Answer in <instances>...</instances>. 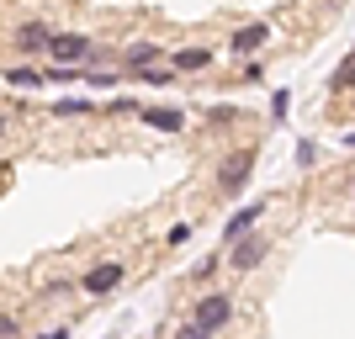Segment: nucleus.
I'll use <instances>...</instances> for the list:
<instances>
[{
    "label": "nucleus",
    "mask_w": 355,
    "mask_h": 339,
    "mask_svg": "<svg viewBox=\"0 0 355 339\" xmlns=\"http://www.w3.org/2000/svg\"><path fill=\"white\" fill-rule=\"evenodd\" d=\"M191 324L207 329V334H223V329L234 324V292H202L191 308Z\"/></svg>",
    "instance_id": "f257e3e1"
},
{
    "label": "nucleus",
    "mask_w": 355,
    "mask_h": 339,
    "mask_svg": "<svg viewBox=\"0 0 355 339\" xmlns=\"http://www.w3.org/2000/svg\"><path fill=\"white\" fill-rule=\"evenodd\" d=\"M266 254H270V238H266V234H250V238H239V244H228L223 266L234 270V276H244V270H254Z\"/></svg>",
    "instance_id": "f03ea898"
},
{
    "label": "nucleus",
    "mask_w": 355,
    "mask_h": 339,
    "mask_svg": "<svg viewBox=\"0 0 355 339\" xmlns=\"http://www.w3.org/2000/svg\"><path fill=\"white\" fill-rule=\"evenodd\" d=\"M122 276H128V266L122 260H101V266H90L85 276H80V292L85 297H106V292H117Z\"/></svg>",
    "instance_id": "7ed1b4c3"
},
{
    "label": "nucleus",
    "mask_w": 355,
    "mask_h": 339,
    "mask_svg": "<svg viewBox=\"0 0 355 339\" xmlns=\"http://www.w3.org/2000/svg\"><path fill=\"white\" fill-rule=\"evenodd\" d=\"M266 43H270V21H244V27H234V37H228V53H234V59H254Z\"/></svg>",
    "instance_id": "20e7f679"
},
{
    "label": "nucleus",
    "mask_w": 355,
    "mask_h": 339,
    "mask_svg": "<svg viewBox=\"0 0 355 339\" xmlns=\"http://www.w3.org/2000/svg\"><path fill=\"white\" fill-rule=\"evenodd\" d=\"M250 170H254V154L244 148V154H234V159H223V170H218V186H223L228 196H234V191H244V186H250Z\"/></svg>",
    "instance_id": "39448f33"
},
{
    "label": "nucleus",
    "mask_w": 355,
    "mask_h": 339,
    "mask_svg": "<svg viewBox=\"0 0 355 339\" xmlns=\"http://www.w3.org/2000/svg\"><path fill=\"white\" fill-rule=\"evenodd\" d=\"M48 43H53V27H48V21H21V27H16V48H21L27 59L48 53Z\"/></svg>",
    "instance_id": "423d86ee"
},
{
    "label": "nucleus",
    "mask_w": 355,
    "mask_h": 339,
    "mask_svg": "<svg viewBox=\"0 0 355 339\" xmlns=\"http://www.w3.org/2000/svg\"><path fill=\"white\" fill-rule=\"evenodd\" d=\"M260 218H266V202H250V207H239L234 218H228V228H223V238H228V244L250 238L254 228H260Z\"/></svg>",
    "instance_id": "0eeeda50"
},
{
    "label": "nucleus",
    "mask_w": 355,
    "mask_h": 339,
    "mask_svg": "<svg viewBox=\"0 0 355 339\" xmlns=\"http://www.w3.org/2000/svg\"><path fill=\"white\" fill-rule=\"evenodd\" d=\"M159 59H164V48H159V43H128V48L117 53V64H122L128 74H138V69H154Z\"/></svg>",
    "instance_id": "6e6552de"
},
{
    "label": "nucleus",
    "mask_w": 355,
    "mask_h": 339,
    "mask_svg": "<svg viewBox=\"0 0 355 339\" xmlns=\"http://www.w3.org/2000/svg\"><path fill=\"white\" fill-rule=\"evenodd\" d=\"M138 117H144V128H154V133H180V128H186V112H180V106H144Z\"/></svg>",
    "instance_id": "1a4fd4ad"
},
{
    "label": "nucleus",
    "mask_w": 355,
    "mask_h": 339,
    "mask_svg": "<svg viewBox=\"0 0 355 339\" xmlns=\"http://www.w3.org/2000/svg\"><path fill=\"white\" fill-rule=\"evenodd\" d=\"M212 64V48H180L175 59H170V69L175 74H191V69H207Z\"/></svg>",
    "instance_id": "9d476101"
},
{
    "label": "nucleus",
    "mask_w": 355,
    "mask_h": 339,
    "mask_svg": "<svg viewBox=\"0 0 355 339\" xmlns=\"http://www.w3.org/2000/svg\"><path fill=\"white\" fill-rule=\"evenodd\" d=\"M43 85H85V69H74V64H53L43 74Z\"/></svg>",
    "instance_id": "9b49d317"
},
{
    "label": "nucleus",
    "mask_w": 355,
    "mask_h": 339,
    "mask_svg": "<svg viewBox=\"0 0 355 339\" xmlns=\"http://www.w3.org/2000/svg\"><path fill=\"white\" fill-rule=\"evenodd\" d=\"M6 85H16V90H37V85H43V74L27 69V64H11V69H6Z\"/></svg>",
    "instance_id": "f8f14e48"
},
{
    "label": "nucleus",
    "mask_w": 355,
    "mask_h": 339,
    "mask_svg": "<svg viewBox=\"0 0 355 339\" xmlns=\"http://www.w3.org/2000/svg\"><path fill=\"white\" fill-rule=\"evenodd\" d=\"M53 112H59V117H90L96 106H90L85 96H59V101H53Z\"/></svg>",
    "instance_id": "ddd939ff"
},
{
    "label": "nucleus",
    "mask_w": 355,
    "mask_h": 339,
    "mask_svg": "<svg viewBox=\"0 0 355 339\" xmlns=\"http://www.w3.org/2000/svg\"><path fill=\"white\" fill-rule=\"evenodd\" d=\"M85 85L90 90H112V85H122V74L106 64V69H85Z\"/></svg>",
    "instance_id": "4468645a"
},
{
    "label": "nucleus",
    "mask_w": 355,
    "mask_h": 339,
    "mask_svg": "<svg viewBox=\"0 0 355 339\" xmlns=\"http://www.w3.org/2000/svg\"><path fill=\"white\" fill-rule=\"evenodd\" d=\"M350 85H355V59H345L340 69L329 74V90H334V96H340V90H350Z\"/></svg>",
    "instance_id": "2eb2a0df"
},
{
    "label": "nucleus",
    "mask_w": 355,
    "mask_h": 339,
    "mask_svg": "<svg viewBox=\"0 0 355 339\" xmlns=\"http://www.w3.org/2000/svg\"><path fill=\"white\" fill-rule=\"evenodd\" d=\"M133 80L138 85H175V69H159V64H154V69H138Z\"/></svg>",
    "instance_id": "dca6fc26"
},
{
    "label": "nucleus",
    "mask_w": 355,
    "mask_h": 339,
    "mask_svg": "<svg viewBox=\"0 0 355 339\" xmlns=\"http://www.w3.org/2000/svg\"><path fill=\"white\" fill-rule=\"evenodd\" d=\"M106 112H117V117H128V112H144V106H138V101H128V96H122V101H112V106H106Z\"/></svg>",
    "instance_id": "f3484780"
},
{
    "label": "nucleus",
    "mask_w": 355,
    "mask_h": 339,
    "mask_svg": "<svg viewBox=\"0 0 355 339\" xmlns=\"http://www.w3.org/2000/svg\"><path fill=\"white\" fill-rule=\"evenodd\" d=\"M21 334V324H16V318H0V339H16Z\"/></svg>",
    "instance_id": "a211bd4d"
},
{
    "label": "nucleus",
    "mask_w": 355,
    "mask_h": 339,
    "mask_svg": "<svg viewBox=\"0 0 355 339\" xmlns=\"http://www.w3.org/2000/svg\"><path fill=\"white\" fill-rule=\"evenodd\" d=\"M175 339H212V334H207V329H196V324H186V329H180Z\"/></svg>",
    "instance_id": "6ab92c4d"
},
{
    "label": "nucleus",
    "mask_w": 355,
    "mask_h": 339,
    "mask_svg": "<svg viewBox=\"0 0 355 339\" xmlns=\"http://www.w3.org/2000/svg\"><path fill=\"white\" fill-rule=\"evenodd\" d=\"M43 339H69V329H48V334Z\"/></svg>",
    "instance_id": "aec40b11"
},
{
    "label": "nucleus",
    "mask_w": 355,
    "mask_h": 339,
    "mask_svg": "<svg viewBox=\"0 0 355 339\" xmlns=\"http://www.w3.org/2000/svg\"><path fill=\"white\" fill-rule=\"evenodd\" d=\"M6 133H11V122H6V112H0V138H6Z\"/></svg>",
    "instance_id": "412c9836"
},
{
    "label": "nucleus",
    "mask_w": 355,
    "mask_h": 339,
    "mask_svg": "<svg viewBox=\"0 0 355 339\" xmlns=\"http://www.w3.org/2000/svg\"><path fill=\"white\" fill-rule=\"evenodd\" d=\"M345 144H350V148H355V133H350V138H345Z\"/></svg>",
    "instance_id": "4be33fe9"
},
{
    "label": "nucleus",
    "mask_w": 355,
    "mask_h": 339,
    "mask_svg": "<svg viewBox=\"0 0 355 339\" xmlns=\"http://www.w3.org/2000/svg\"><path fill=\"white\" fill-rule=\"evenodd\" d=\"M350 59H355V48H350Z\"/></svg>",
    "instance_id": "5701e85b"
}]
</instances>
